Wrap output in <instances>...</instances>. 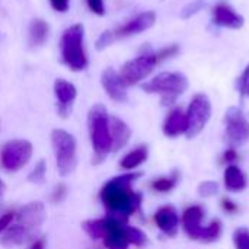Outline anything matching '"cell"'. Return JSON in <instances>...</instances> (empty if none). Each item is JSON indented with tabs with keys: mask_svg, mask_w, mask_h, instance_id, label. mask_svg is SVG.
<instances>
[{
	"mask_svg": "<svg viewBox=\"0 0 249 249\" xmlns=\"http://www.w3.org/2000/svg\"><path fill=\"white\" fill-rule=\"evenodd\" d=\"M140 174H127L109 179L101 191V201L111 213L109 216L125 223V220L139 209L142 196L131 190V184Z\"/></svg>",
	"mask_w": 249,
	"mask_h": 249,
	"instance_id": "1",
	"label": "cell"
},
{
	"mask_svg": "<svg viewBox=\"0 0 249 249\" xmlns=\"http://www.w3.org/2000/svg\"><path fill=\"white\" fill-rule=\"evenodd\" d=\"M88 128L95 153L93 163H101L112 152V139L109 133V115L102 104H96L88 114Z\"/></svg>",
	"mask_w": 249,
	"mask_h": 249,
	"instance_id": "2",
	"label": "cell"
},
{
	"mask_svg": "<svg viewBox=\"0 0 249 249\" xmlns=\"http://www.w3.org/2000/svg\"><path fill=\"white\" fill-rule=\"evenodd\" d=\"M85 26L74 23L69 26L60 39L61 61L73 71H82L88 67V55L85 51Z\"/></svg>",
	"mask_w": 249,
	"mask_h": 249,
	"instance_id": "3",
	"label": "cell"
},
{
	"mask_svg": "<svg viewBox=\"0 0 249 249\" xmlns=\"http://www.w3.org/2000/svg\"><path fill=\"white\" fill-rule=\"evenodd\" d=\"M142 88L147 93H159L162 96V105H172L188 89V79L182 73L163 71L147 83H143Z\"/></svg>",
	"mask_w": 249,
	"mask_h": 249,
	"instance_id": "4",
	"label": "cell"
},
{
	"mask_svg": "<svg viewBox=\"0 0 249 249\" xmlns=\"http://www.w3.org/2000/svg\"><path fill=\"white\" fill-rule=\"evenodd\" d=\"M51 143L55 153L57 169L61 177L71 174L77 165L76 156V140L66 130L55 128L51 133Z\"/></svg>",
	"mask_w": 249,
	"mask_h": 249,
	"instance_id": "5",
	"label": "cell"
},
{
	"mask_svg": "<svg viewBox=\"0 0 249 249\" xmlns=\"http://www.w3.org/2000/svg\"><path fill=\"white\" fill-rule=\"evenodd\" d=\"M159 63H158L156 54L147 45V47H143L139 57L127 61L121 67L120 76L127 86H134V85L140 83L142 80H144L155 70V67Z\"/></svg>",
	"mask_w": 249,
	"mask_h": 249,
	"instance_id": "6",
	"label": "cell"
},
{
	"mask_svg": "<svg viewBox=\"0 0 249 249\" xmlns=\"http://www.w3.org/2000/svg\"><path fill=\"white\" fill-rule=\"evenodd\" d=\"M32 152L34 147L31 142L22 139L10 140L4 143L0 150V165L7 172H16L29 162Z\"/></svg>",
	"mask_w": 249,
	"mask_h": 249,
	"instance_id": "7",
	"label": "cell"
},
{
	"mask_svg": "<svg viewBox=\"0 0 249 249\" xmlns=\"http://www.w3.org/2000/svg\"><path fill=\"white\" fill-rule=\"evenodd\" d=\"M187 121H188V130L187 137H196L201 133V130L207 125L210 117H212V102L207 95L198 93L196 95L187 109Z\"/></svg>",
	"mask_w": 249,
	"mask_h": 249,
	"instance_id": "8",
	"label": "cell"
},
{
	"mask_svg": "<svg viewBox=\"0 0 249 249\" xmlns=\"http://www.w3.org/2000/svg\"><path fill=\"white\" fill-rule=\"evenodd\" d=\"M226 139L228 142L235 146H244L249 140V123L245 118L244 112L232 107L226 111Z\"/></svg>",
	"mask_w": 249,
	"mask_h": 249,
	"instance_id": "9",
	"label": "cell"
},
{
	"mask_svg": "<svg viewBox=\"0 0 249 249\" xmlns=\"http://www.w3.org/2000/svg\"><path fill=\"white\" fill-rule=\"evenodd\" d=\"M54 93L58 101L57 112L61 118H67L71 114L73 102L77 96V89L66 79H57L54 83Z\"/></svg>",
	"mask_w": 249,
	"mask_h": 249,
	"instance_id": "10",
	"label": "cell"
},
{
	"mask_svg": "<svg viewBox=\"0 0 249 249\" xmlns=\"http://www.w3.org/2000/svg\"><path fill=\"white\" fill-rule=\"evenodd\" d=\"M101 83L105 89L107 95L115 102H125L128 99L127 85L121 79L120 73H117L112 67H108L101 74Z\"/></svg>",
	"mask_w": 249,
	"mask_h": 249,
	"instance_id": "11",
	"label": "cell"
},
{
	"mask_svg": "<svg viewBox=\"0 0 249 249\" xmlns=\"http://www.w3.org/2000/svg\"><path fill=\"white\" fill-rule=\"evenodd\" d=\"M155 22H156V13L153 10L143 12L134 16L133 19H130L128 22H125L124 25L118 26L114 31L115 38H124V36H130V35H136L143 31H147L155 25Z\"/></svg>",
	"mask_w": 249,
	"mask_h": 249,
	"instance_id": "12",
	"label": "cell"
},
{
	"mask_svg": "<svg viewBox=\"0 0 249 249\" xmlns=\"http://www.w3.org/2000/svg\"><path fill=\"white\" fill-rule=\"evenodd\" d=\"M213 23L217 26H222V28L241 29L245 23V19L231 4L219 3L213 9Z\"/></svg>",
	"mask_w": 249,
	"mask_h": 249,
	"instance_id": "13",
	"label": "cell"
},
{
	"mask_svg": "<svg viewBox=\"0 0 249 249\" xmlns=\"http://www.w3.org/2000/svg\"><path fill=\"white\" fill-rule=\"evenodd\" d=\"M18 220L20 226L26 228L31 233H34V231L38 229L45 220L44 204L39 201H35V203H29L23 206L18 213Z\"/></svg>",
	"mask_w": 249,
	"mask_h": 249,
	"instance_id": "14",
	"label": "cell"
},
{
	"mask_svg": "<svg viewBox=\"0 0 249 249\" xmlns=\"http://www.w3.org/2000/svg\"><path fill=\"white\" fill-rule=\"evenodd\" d=\"M155 223L165 235L175 236L179 228V216L172 206H165L156 212Z\"/></svg>",
	"mask_w": 249,
	"mask_h": 249,
	"instance_id": "15",
	"label": "cell"
},
{
	"mask_svg": "<svg viewBox=\"0 0 249 249\" xmlns=\"http://www.w3.org/2000/svg\"><path fill=\"white\" fill-rule=\"evenodd\" d=\"M203 216H204V212L200 206H193V207H188L182 217H181V222H182V228L184 231L188 233V236L191 239H200L201 236V231L204 226H201V220H203Z\"/></svg>",
	"mask_w": 249,
	"mask_h": 249,
	"instance_id": "16",
	"label": "cell"
},
{
	"mask_svg": "<svg viewBox=\"0 0 249 249\" xmlns=\"http://www.w3.org/2000/svg\"><path fill=\"white\" fill-rule=\"evenodd\" d=\"M109 133L112 139V152L121 150L131 137L130 127L118 117H109Z\"/></svg>",
	"mask_w": 249,
	"mask_h": 249,
	"instance_id": "17",
	"label": "cell"
},
{
	"mask_svg": "<svg viewBox=\"0 0 249 249\" xmlns=\"http://www.w3.org/2000/svg\"><path fill=\"white\" fill-rule=\"evenodd\" d=\"M187 130H188L187 114L181 108L172 109L163 124V133L169 137H177L179 134H185Z\"/></svg>",
	"mask_w": 249,
	"mask_h": 249,
	"instance_id": "18",
	"label": "cell"
},
{
	"mask_svg": "<svg viewBox=\"0 0 249 249\" xmlns=\"http://www.w3.org/2000/svg\"><path fill=\"white\" fill-rule=\"evenodd\" d=\"M32 236V233L20 226V225H16V226H9L6 231H4V235L1 236L0 239V244L4 247V248H12V247H18V245H23L29 238Z\"/></svg>",
	"mask_w": 249,
	"mask_h": 249,
	"instance_id": "19",
	"label": "cell"
},
{
	"mask_svg": "<svg viewBox=\"0 0 249 249\" xmlns=\"http://www.w3.org/2000/svg\"><path fill=\"white\" fill-rule=\"evenodd\" d=\"M223 179H225V187L232 193L244 191L248 185L245 174L241 171V168H238L235 165H231L226 168V171L223 174Z\"/></svg>",
	"mask_w": 249,
	"mask_h": 249,
	"instance_id": "20",
	"label": "cell"
},
{
	"mask_svg": "<svg viewBox=\"0 0 249 249\" xmlns=\"http://www.w3.org/2000/svg\"><path fill=\"white\" fill-rule=\"evenodd\" d=\"M50 34V25L44 19H34L29 25V44L32 47L42 45Z\"/></svg>",
	"mask_w": 249,
	"mask_h": 249,
	"instance_id": "21",
	"label": "cell"
},
{
	"mask_svg": "<svg viewBox=\"0 0 249 249\" xmlns=\"http://www.w3.org/2000/svg\"><path fill=\"white\" fill-rule=\"evenodd\" d=\"M147 155H149L147 146L136 147L134 150H131L130 153H127V155L121 159L120 165H121V168L128 169V171H130V169H134V168L140 166V165L147 159Z\"/></svg>",
	"mask_w": 249,
	"mask_h": 249,
	"instance_id": "22",
	"label": "cell"
},
{
	"mask_svg": "<svg viewBox=\"0 0 249 249\" xmlns=\"http://www.w3.org/2000/svg\"><path fill=\"white\" fill-rule=\"evenodd\" d=\"M83 231L92 238V239H101L104 238V220L96 219V220H88L82 225Z\"/></svg>",
	"mask_w": 249,
	"mask_h": 249,
	"instance_id": "23",
	"label": "cell"
},
{
	"mask_svg": "<svg viewBox=\"0 0 249 249\" xmlns=\"http://www.w3.org/2000/svg\"><path fill=\"white\" fill-rule=\"evenodd\" d=\"M220 235H222V223H220L219 220H213L209 226L203 228L200 239H201V241L212 242V241L219 239Z\"/></svg>",
	"mask_w": 249,
	"mask_h": 249,
	"instance_id": "24",
	"label": "cell"
},
{
	"mask_svg": "<svg viewBox=\"0 0 249 249\" xmlns=\"http://www.w3.org/2000/svg\"><path fill=\"white\" fill-rule=\"evenodd\" d=\"M177 181H178V174H175V177L159 178V179H155L152 182V188L159 191V193H168V191H171L175 187Z\"/></svg>",
	"mask_w": 249,
	"mask_h": 249,
	"instance_id": "25",
	"label": "cell"
},
{
	"mask_svg": "<svg viewBox=\"0 0 249 249\" xmlns=\"http://www.w3.org/2000/svg\"><path fill=\"white\" fill-rule=\"evenodd\" d=\"M45 172H47V162L44 159H41L35 168L31 171V174L28 175V181L34 182V184H42L45 179Z\"/></svg>",
	"mask_w": 249,
	"mask_h": 249,
	"instance_id": "26",
	"label": "cell"
},
{
	"mask_svg": "<svg viewBox=\"0 0 249 249\" xmlns=\"http://www.w3.org/2000/svg\"><path fill=\"white\" fill-rule=\"evenodd\" d=\"M233 244L236 249H249V229L239 228L233 233Z\"/></svg>",
	"mask_w": 249,
	"mask_h": 249,
	"instance_id": "27",
	"label": "cell"
},
{
	"mask_svg": "<svg viewBox=\"0 0 249 249\" xmlns=\"http://www.w3.org/2000/svg\"><path fill=\"white\" fill-rule=\"evenodd\" d=\"M204 6H206V0H193L187 6H184V9L181 10V18L188 19V18L194 16L196 13H198Z\"/></svg>",
	"mask_w": 249,
	"mask_h": 249,
	"instance_id": "28",
	"label": "cell"
},
{
	"mask_svg": "<svg viewBox=\"0 0 249 249\" xmlns=\"http://www.w3.org/2000/svg\"><path fill=\"white\" fill-rule=\"evenodd\" d=\"M127 236H128V241H130V245H136V247H142L146 244V235L137 229V228H131V226H127Z\"/></svg>",
	"mask_w": 249,
	"mask_h": 249,
	"instance_id": "29",
	"label": "cell"
},
{
	"mask_svg": "<svg viewBox=\"0 0 249 249\" xmlns=\"http://www.w3.org/2000/svg\"><path fill=\"white\" fill-rule=\"evenodd\" d=\"M115 39H117V38H115L114 31H104V32L98 36L95 47H96L98 51H102V50H105L107 47H109Z\"/></svg>",
	"mask_w": 249,
	"mask_h": 249,
	"instance_id": "30",
	"label": "cell"
},
{
	"mask_svg": "<svg viewBox=\"0 0 249 249\" xmlns=\"http://www.w3.org/2000/svg\"><path fill=\"white\" fill-rule=\"evenodd\" d=\"M178 51H179V47H178V45H168V47H165V48L156 51L155 54H156L158 63H162V61H165V60H168V58L177 55Z\"/></svg>",
	"mask_w": 249,
	"mask_h": 249,
	"instance_id": "31",
	"label": "cell"
},
{
	"mask_svg": "<svg viewBox=\"0 0 249 249\" xmlns=\"http://www.w3.org/2000/svg\"><path fill=\"white\" fill-rule=\"evenodd\" d=\"M217 191H219V185L214 181H206L198 187V193L203 197H213L217 194Z\"/></svg>",
	"mask_w": 249,
	"mask_h": 249,
	"instance_id": "32",
	"label": "cell"
},
{
	"mask_svg": "<svg viewBox=\"0 0 249 249\" xmlns=\"http://www.w3.org/2000/svg\"><path fill=\"white\" fill-rule=\"evenodd\" d=\"M238 89H239L242 96H249V64L247 66L245 71L242 73V76L239 77Z\"/></svg>",
	"mask_w": 249,
	"mask_h": 249,
	"instance_id": "33",
	"label": "cell"
},
{
	"mask_svg": "<svg viewBox=\"0 0 249 249\" xmlns=\"http://www.w3.org/2000/svg\"><path fill=\"white\" fill-rule=\"evenodd\" d=\"M88 6L90 9V12H93L98 16H104L105 15V6H104V0H86Z\"/></svg>",
	"mask_w": 249,
	"mask_h": 249,
	"instance_id": "34",
	"label": "cell"
},
{
	"mask_svg": "<svg viewBox=\"0 0 249 249\" xmlns=\"http://www.w3.org/2000/svg\"><path fill=\"white\" fill-rule=\"evenodd\" d=\"M51 3V7L57 12H67L69 10V4H70V0H50Z\"/></svg>",
	"mask_w": 249,
	"mask_h": 249,
	"instance_id": "35",
	"label": "cell"
},
{
	"mask_svg": "<svg viewBox=\"0 0 249 249\" xmlns=\"http://www.w3.org/2000/svg\"><path fill=\"white\" fill-rule=\"evenodd\" d=\"M13 217H15L13 213H4V214L0 217V232H4V231L10 226Z\"/></svg>",
	"mask_w": 249,
	"mask_h": 249,
	"instance_id": "36",
	"label": "cell"
},
{
	"mask_svg": "<svg viewBox=\"0 0 249 249\" xmlns=\"http://www.w3.org/2000/svg\"><path fill=\"white\" fill-rule=\"evenodd\" d=\"M64 196H66V185H64V184H58V185L55 187L54 193H53V201L58 203V201L63 200Z\"/></svg>",
	"mask_w": 249,
	"mask_h": 249,
	"instance_id": "37",
	"label": "cell"
},
{
	"mask_svg": "<svg viewBox=\"0 0 249 249\" xmlns=\"http://www.w3.org/2000/svg\"><path fill=\"white\" fill-rule=\"evenodd\" d=\"M222 206H223V209H225L228 213H233V212H236V209H238V207H236V204H235L233 201L226 200V198L222 201Z\"/></svg>",
	"mask_w": 249,
	"mask_h": 249,
	"instance_id": "38",
	"label": "cell"
},
{
	"mask_svg": "<svg viewBox=\"0 0 249 249\" xmlns=\"http://www.w3.org/2000/svg\"><path fill=\"white\" fill-rule=\"evenodd\" d=\"M236 159V152L235 149H229L228 152H225V160L231 162V160H235Z\"/></svg>",
	"mask_w": 249,
	"mask_h": 249,
	"instance_id": "39",
	"label": "cell"
},
{
	"mask_svg": "<svg viewBox=\"0 0 249 249\" xmlns=\"http://www.w3.org/2000/svg\"><path fill=\"white\" fill-rule=\"evenodd\" d=\"M44 244H45L44 239H38V241H35V242L32 244L31 249H44Z\"/></svg>",
	"mask_w": 249,
	"mask_h": 249,
	"instance_id": "40",
	"label": "cell"
},
{
	"mask_svg": "<svg viewBox=\"0 0 249 249\" xmlns=\"http://www.w3.org/2000/svg\"><path fill=\"white\" fill-rule=\"evenodd\" d=\"M3 193H4V184L0 181V197L3 196Z\"/></svg>",
	"mask_w": 249,
	"mask_h": 249,
	"instance_id": "41",
	"label": "cell"
}]
</instances>
